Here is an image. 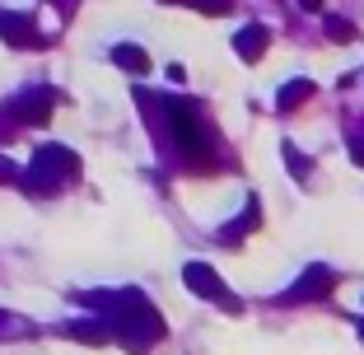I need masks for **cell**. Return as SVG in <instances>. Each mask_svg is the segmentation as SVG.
<instances>
[{
    "mask_svg": "<svg viewBox=\"0 0 364 355\" xmlns=\"http://www.w3.org/2000/svg\"><path fill=\"white\" fill-rule=\"evenodd\" d=\"M168 131L178 140V150L192 164H210V131H205V117L196 112V103H182V98H168Z\"/></svg>",
    "mask_w": 364,
    "mask_h": 355,
    "instance_id": "6da1fadb",
    "label": "cell"
},
{
    "mask_svg": "<svg viewBox=\"0 0 364 355\" xmlns=\"http://www.w3.org/2000/svg\"><path fill=\"white\" fill-rule=\"evenodd\" d=\"M80 178V154L65 150V145H43V150L33 154V169L23 178L28 192H56V187L75 183Z\"/></svg>",
    "mask_w": 364,
    "mask_h": 355,
    "instance_id": "7a4b0ae2",
    "label": "cell"
},
{
    "mask_svg": "<svg viewBox=\"0 0 364 355\" xmlns=\"http://www.w3.org/2000/svg\"><path fill=\"white\" fill-rule=\"evenodd\" d=\"M182 276H187V290L192 295H205V300H220L225 309H243V304L234 300V295H225V285H220V276H215L205 262H187L182 267Z\"/></svg>",
    "mask_w": 364,
    "mask_h": 355,
    "instance_id": "3957f363",
    "label": "cell"
},
{
    "mask_svg": "<svg viewBox=\"0 0 364 355\" xmlns=\"http://www.w3.org/2000/svg\"><path fill=\"white\" fill-rule=\"evenodd\" d=\"M52 98H56L52 89H28V94H19L5 112H10L14 122H23V127H43V122L52 117Z\"/></svg>",
    "mask_w": 364,
    "mask_h": 355,
    "instance_id": "277c9868",
    "label": "cell"
},
{
    "mask_svg": "<svg viewBox=\"0 0 364 355\" xmlns=\"http://www.w3.org/2000/svg\"><path fill=\"white\" fill-rule=\"evenodd\" d=\"M0 43H10V47H33V43H38V23H33L28 14L0 10Z\"/></svg>",
    "mask_w": 364,
    "mask_h": 355,
    "instance_id": "5b68a950",
    "label": "cell"
},
{
    "mask_svg": "<svg viewBox=\"0 0 364 355\" xmlns=\"http://www.w3.org/2000/svg\"><path fill=\"white\" fill-rule=\"evenodd\" d=\"M271 47V33L262 28V23H243V28L234 33V52L243 56V61H262Z\"/></svg>",
    "mask_w": 364,
    "mask_h": 355,
    "instance_id": "8992f818",
    "label": "cell"
},
{
    "mask_svg": "<svg viewBox=\"0 0 364 355\" xmlns=\"http://www.w3.org/2000/svg\"><path fill=\"white\" fill-rule=\"evenodd\" d=\"M327 290H332V271L313 267V271H304V285L289 290V300H313V295H327Z\"/></svg>",
    "mask_w": 364,
    "mask_h": 355,
    "instance_id": "52a82bcc",
    "label": "cell"
},
{
    "mask_svg": "<svg viewBox=\"0 0 364 355\" xmlns=\"http://www.w3.org/2000/svg\"><path fill=\"white\" fill-rule=\"evenodd\" d=\"M112 61H117L122 70H131V75H145V70H150V56L140 52L136 43H117L112 47Z\"/></svg>",
    "mask_w": 364,
    "mask_h": 355,
    "instance_id": "ba28073f",
    "label": "cell"
},
{
    "mask_svg": "<svg viewBox=\"0 0 364 355\" xmlns=\"http://www.w3.org/2000/svg\"><path fill=\"white\" fill-rule=\"evenodd\" d=\"M309 94H313V85H309V80H289V85H280V94H276V108H280V112L299 108V103H304Z\"/></svg>",
    "mask_w": 364,
    "mask_h": 355,
    "instance_id": "9c48e42d",
    "label": "cell"
},
{
    "mask_svg": "<svg viewBox=\"0 0 364 355\" xmlns=\"http://www.w3.org/2000/svg\"><path fill=\"white\" fill-rule=\"evenodd\" d=\"M65 337H75V341H107V327L103 323H65Z\"/></svg>",
    "mask_w": 364,
    "mask_h": 355,
    "instance_id": "30bf717a",
    "label": "cell"
},
{
    "mask_svg": "<svg viewBox=\"0 0 364 355\" xmlns=\"http://www.w3.org/2000/svg\"><path fill=\"white\" fill-rule=\"evenodd\" d=\"M327 38H332V43H350V38H355V23L350 19H327Z\"/></svg>",
    "mask_w": 364,
    "mask_h": 355,
    "instance_id": "8fae6325",
    "label": "cell"
},
{
    "mask_svg": "<svg viewBox=\"0 0 364 355\" xmlns=\"http://www.w3.org/2000/svg\"><path fill=\"white\" fill-rule=\"evenodd\" d=\"M285 154H289V164H294V169H289V173H294V178H299V183H304V178H309V164H304V154L294 150L289 140H285Z\"/></svg>",
    "mask_w": 364,
    "mask_h": 355,
    "instance_id": "7c38bea8",
    "label": "cell"
},
{
    "mask_svg": "<svg viewBox=\"0 0 364 355\" xmlns=\"http://www.w3.org/2000/svg\"><path fill=\"white\" fill-rule=\"evenodd\" d=\"M196 10H210V14H225L229 10V0H192Z\"/></svg>",
    "mask_w": 364,
    "mask_h": 355,
    "instance_id": "4fadbf2b",
    "label": "cell"
},
{
    "mask_svg": "<svg viewBox=\"0 0 364 355\" xmlns=\"http://www.w3.org/2000/svg\"><path fill=\"white\" fill-rule=\"evenodd\" d=\"M0 183H19V173H14L10 159H0Z\"/></svg>",
    "mask_w": 364,
    "mask_h": 355,
    "instance_id": "5bb4252c",
    "label": "cell"
},
{
    "mask_svg": "<svg viewBox=\"0 0 364 355\" xmlns=\"http://www.w3.org/2000/svg\"><path fill=\"white\" fill-rule=\"evenodd\" d=\"M350 154H355V159L364 164V140H360V145H350Z\"/></svg>",
    "mask_w": 364,
    "mask_h": 355,
    "instance_id": "9a60e30c",
    "label": "cell"
},
{
    "mask_svg": "<svg viewBox=\"0 0 364 355\" xmlns=\"http://www.w3.org/2000/svg\"><path fill=\"white\" fill-rule=\"evenodd\" d=\"M299 5H304V10H318V5H322V0H299Z\"/></svg>",
    "mask_w": 364,
    "mask_h": 355,
    "instance_id": "2e32d148",
    "label": "cell"
}]
</instances>
